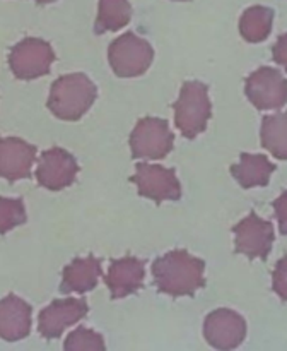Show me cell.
I'll return each instance as SVG.
<instances>
[{"label":"cell","instance_id":"1","mask_svg":"<svg viewBox=\"0 0 287 351\" xmlns=\"http://www.w3.org/2000/svg\"><path fill=\"white\" fill-rule=\"evenodd\" d=\"M204 261L187 250H171L154 263L152 276L157 290L169 297H190L204 287Z\"/></svg>","mask_w":287,"mask_h":351},{"label":"cell","instance_id":"2","mask_svg":"<svg viewBox=\"0 0 287 351\" xmlns=\"http://www.w3.org/2000/svg\"><path fill=\"white\" fill-rule=\"evenodd\" d=\"M96 99V86L87 75H62L53 82L48 108L62 120H79Z\"/></svg>","mask_w":287,"mask_h":351},{"label":"cell","instance_id":"3","mask_svg":"<svg viewBox=\"0 0 287 351\" xmlns=\"http://www.w3.org/2000/svg\"><path fill=\"white\" fill-rule=\"evenodd\" d=\"M212 105L207 86L198 81L184 82L174 103V123L188 139L202 134L210 119Z\"/></svg>","mask_w":287,"mask_h":351},{"label":"cell","instance_id":"4","mask_svg":"<svg viewBox=\"0 0 287 351\" xmlns=\"http://www.w3.org/2000/svg\"><path fill=\"white\" fill-rule=\"evenodd\" d=\"M152 47L144 38L125 33L116 38L108 50L109 65L118 77L142 75L152 64Z\"/></svg>","mask_w":287,"mask_h":351},{"label":"cell","instance_id":"5","mask_svg":"<svg viewBox=\"0 0 287 351\" xmlns=\"http://www.w3.org/2000/svg\"><path fill=\"white\" fill-rule=\"evenodd\" d=\"M174 136L166 120L147 117L137 122L130 136V149L139 160H163L171 153Z\"/></svg>","mask_w":287,"mask_h":351},{"label":"cell","instance_id":"6","mask_svg":"<svg viewBox=\"0 0 287 351\" xmlns=\"http://www.w3.org/2000/svg\"><path fill=\"white\" fill-rule=\"evenodd\" d=\"M55 53L50 45L38 38H27L17 43L9 55V65L19 79H36L50 72Z\"/></svg>","mask_w":287,"mask_h":351},{"label":"cell","instance_id":"7","mask_svg":"<svg viewBox=\"0 0 287 351\" xmlns=\"http://www.w3.org/2000/svg\"><path fill=\"white\" fill-rule=\"evenodd\" d=\"M245 91L258 110H277L287 103V79L277 69L260 67L246 79Z\"/></svg>","mask_w":287,"mask_h":351},{"label":"cell","instance_id":"8","mask_svg":"<svg viewBox=\"0 0 287 351\" xmlns=\"http://www.w3.org/2000/svg\"><path fill=\"white\" fill-rule=\"evenodd\" d=\"M132 180L135 182L142 197L152 199L156 202L178 201L181 195V185L174 171L161 165L139 163Z\"/></svg>","mask_w":287,"mask_h":351},{"label":"cell","instance_id":"9","mask_svg":"<svg viewBox=\"0 0 287 351\" xmlns=\"http://www.w3.org/2000/svg\"><path fill=\"white\" fill-rule=\"evenodd\" d=\"M236 252L243 254L248 259H265L270 254L273 243V226L255 213L234 226Z\"/></svg>","mask_w":287,"mask_h":351},{"label":"cell","instance_id":"10","mask_svg":"<svg viewBox=\"0 0 287 351\" xmlns=\"http://www.w3.org/2000/svg\"><path fill=\"white\" fill-rule=\"evenodd\" d=\"M204 336L212 348L234 350L245 341L246 322L238 312L219 308L205 319Z\"/></svg>","mask_w":287,"mask_h":351},{"label":"cell","instance_id":"11","mask_svg":"<svg viewBox=\"0 0 287 351\" xmlns=\"http://www.w3.org/2000/svg\"><path fill=\"white\" fill-rule=\"evenodd\" d=\"M77 161L70 153L53 147L41 154L36 168V180L50 191H60L68 187L77 177Z\"/></svg>","mask_w":287,"mask_h":351},{"label":"cell","instance_id":"12","mask_svg":"<svg viewBox=\"0 0 287 351\" xmlns=\"http://www.w3.org/2000/svg\"><path fill=\"white\" fill-rule=\"evenodd\" d=\"M85 314H87V305L84 300L79 298L57 300L41 312L38 329L46 339L58 338L65 329L84 319Z\"/></svg>","mask_w":287,"mask_h":351},{"label":"cell","instance_id":"13","mask_svg":"<svg viewBox=\"0 0 287 351\" xmlns=\"http://www.w3.org/2000/svg\"><path fill=\"white\" fill-rule=\"evenodd\" d=\"M36 149L17 137L0 139V177L7 180H20L29 177Z\"/></svg>","mask_w":287,"mask_h":351},{"label":"cell","instance_id":"14","mask_svg":"<svg viewBox=\"0 0 287 351\" xmlns=\"http://www.w3.org/2000/svg\"><path fill=\"white\" fill-rule=\"evenodd\" d=\"M144 276H146V266L142 261L135 257H123L111 263L106 274V285L113 298H125L142 287Z\"/></svg>","mask_w":287,"mask_h":351},{"label":"cell","instance_id":"15","mask_svg":"<svg viewBox=\"0 0 287 351\" xmlns=\"http://www.w3.org/2000/svg\"><path fill=\"white\" fill-rule=\"evenodd\" d=\"M31 331V307L16 295L0 300V338L19 341Z\"/></svg>","mask_w":287,"mask_h":351},{"label":"cell","instance_id":"16","mask_svg":"<svg viewBox=\"0 0 287 351\" xmlns=\"http://www.w3.org/2000/svg\"><path fill=\"white\" fill-rule=\"evenodd\" d=\"M101 276V263L94 257L75 259L64 271L60 290L64 293H85L98 285Z\"/></svg>","mask_w":287,"mask_h":351},{"label":"cell","instance_id":"17","mask_svg":"<svg viewBox=\"0 0 287 351\" xmlns=\"http://www.w3.org/2000/svg\"><path fill=\"white\" fill-rule=\"evenodd\" d=\"M273 171H275V165L270 163L269 158H265L263 154L243 153L239 163L231 167L232 177L245 189L263 187L269 184Z\"/></svg>","mask_w":287,"mask_h":351},{"label":"cell","instance_id":"18","mask_svg":"<svg viewBox=\"0 0 287 351\" xmlns=\"http://www.w3.org/2000/svg\"><path fill=\"white\" fill-rule=\"evenodd\" d=\"M273 12L263 5H253L243 12L239 19V33L249 43H260L266 40L272 31Z\"/></svg>","mask_w":287,"mask_h":351},{"label":"cell","instance_id":"19","mask_svg":"<svg viewBox=\"0 0 287 351\" xmlns=\"http://www.w3.org/2000/svg\"><path fill=\"white\" fill-rule=\"evenodd\" d=\"M262 144L277 160H287V112L263 119Z\"/></svg>","mask_w":287,"mask_h":351},{"label":"cell","instance_id":"20","mask_svg":"<svg viewBox=\"0 0 287 351\" xmlns=\"http://www.w3.org/2000/svg\"><path fill=\"white\" fill-rule=\"evenodd\" d=\"M132 19V7L128 0H99L96 31H118L125 27Z\"/></svg>","mask_w":287,"mask_h":351},{"label":"cell","instance_id":"21","mask_svg":"<svg viewBox=\"0 0 287 351\" xmlns=\"http://www.w3.org/2000/svg\"><path fill=\"white\" fill-rule=\"evenodd\" d=\"M26 221V209L20 199L0 197V233L10 232Z\"/></svg>","mask_w":287,"mask_h":351},{"label":"cell","instance_id":"22","mask_svg":"<svg viewBox=\"0 0 287 351\" xmlns=\"http://www.w3.org/2000/svg\"><path fill=\"white\" fill-rule=\"evenodd\" d=\"M65 350L72 351H82V350H91V351H102L106 348L105 339L101 335L91 331V329L79 328L74 332H70L65 341Z\"/></svg>","mask_w":287,"mask_h":351},{"label":"cell","instance_id":"23","mask_svg":"<svg viewBox=\"0 0 287 351\" xmlns=\"http://www.w3.org/2000/svg\"><path fill=\"white\" fill-rule=\"evenodd\" d=\"M272 285L273 291H275L284 302H287V256L282 257V259L275 264V269H273L272 274Z\"/></svg>","mask_w":287,"mask_h":351},{"label":"cell","instance_id":"24","mask_svg":"<svg viewBox=\"0 0 287 351\" xmlns=\"http://www.w3.org/2000/svg\"><path fill=\"white\" fill-rule=\"evenodd\" d=\"M273 211H275V218L279 221L280 233L287 235V191L275 199V202H273Z\"/></svg>","mask_w":287,"mask_h":351},{"label":"cell","instance_id":"25","mask_svg":"<svg viewBox=\"0 0 287 351\" xmlns=\"http://www.w3.org/2000/svg\"><path fill=\"white\" fill-rule=\"evenodd\" d=\"M272 55L273 60L279 65H282L287 71V33L282 34V36L275 41V45H273L272 48Z\"/></svg>","mask_w":287,"mask_h":351},{"label":"cell","instance_id":"26","mask_svg":"<svg viewBox=\"0 0 287 351\" xmlns=\"http://www.w3.org/2000/svg\"><path fill=\"white\" fill-rule=\"evenodd\" d=\"M38 3H50V2H55V0H36Z\"/></svg>","mask_w":287,"mask_h":351},{"label":"cell","instance_id":"27","mask_svg":"<svg viewBox=\"0 0 287 351\" xmlns=\"http://www.w3.org/2000/svg\"><path fill=\"white\" fill-rule=\"evenodd\" d=\"M178 2H187V0H178Z\"/></svg>","mask_w":287,"mask_h":351}]
</instances>
